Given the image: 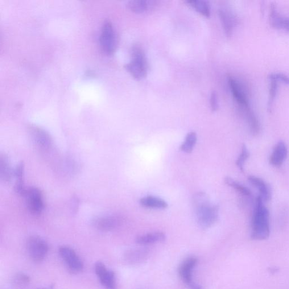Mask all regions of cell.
<instances>
[{
    "instance_id": "obj_9",
    "label": "cell",
    "mask_w": 289,
    "mask_h": 289,
    "mask_svg": "<svg viewBox=\"0 0 289 289\" xmlns=\"http://www.w3.org/2000/svg\"><path fill=\"white\" fill-rule=\"evenodd\" d=\"M28 209L34 214H39L44 209V202L42 192L36 188L27 189L25 195Z\"/></svg>"
},
{
    "instance_id": "obj_12",
    "label": "cell",
    "mask_w": 289,
    "mask_h": 289,
    "mask_svg": "<svg viewBox=\"0 0 289 289\" xmlns=\"http://www.w3.org/2000/svg\"><path fill=\"white\" fill-rule=\"evenodd\" d=\"M158 2L153 0H132L127 2L129 9L135 13H145L154 10Z\"/></svg>"
},
{
    "instance_id": "obj_32",
    "label": "cell",
    "mask_w": 289,
    "mask_h": 289,
    "mask_svg": "<svg viewBox=\"0 0 289 289\" xmlns=\"http://www.w3.org/2000/svg\"><path fill=\"white\" fill-rule=\"evenodd\" d=\"M191 287L192 289H202V288L199 285L195 284V283Z\"/></svg>"
},
{
    "instance_id": "obj_31",
    "label": "cell",
    "mask_w": 289,
    "mask_h": 289,
    "mask_svg": "<svg viewBox=\"0 0 289 289\" xmlns=\"http://www.w3.org/2000/svg\"><path fill=\"white\" fill-rule=\"evenodd\" d=\"M35 289H56V287L55 286H50L46 287L36 288Z\"/></svg>"
},
{
    "instance_id": "obj_3",
    "label": "cell",
    "mask_w": 289,
    "mask_h": 289,
    "mask_svg": "<svg viewBox=\"0 0 289 289\" xmlns=\"http://www.w3.org/2000/svg\"><path fill=\"white\" fill-rule=\"evenodd\" d=\"M125 68L136 79L141 80L146 76L147 63L142 48L134 47L132 49L131 61L125 66Z\"/></svg>"
},
{
    "instance_id": "obj_19",
    "label": "cell",
    "mask_w": 289,
    "mask_h": 289,
    "mask_svg": "<svg viewBox=\"0 0 289 289\" xmlns=\"http://www.w3.org/2000/svg\"><path fill=\"white\" fill-rule=\"evenodd\" d=\"M140 204L143 207L152 209H164L168 207L166 201L161 198L152 196H148L142 198Z\"/></svg>"
},
{
    "instance_id": "obj_1",
    "label": "cell",
    "mask_w": 289,
    "mask_h": 289,
    "mask_svg": "<svg viewBox=\"0 0 289 289\" xmlns=\"http://www.w3.org/2000/svg\"><path fill=\"white\" fill-rule=\"evenodd\" d=\"M193 205L198 218V224L203 228H209L213 225L218 218V207L211 204L205 193L196 194L193 197Z\"/></svg>"
},
{
    "instance_id": "obj_5",
    "label": "cell",
    "mask_w": 289,
    "mask_h": 289,
    "mask_svg": "<svg viewBox=\"0 0 289 289\" xmlns=\"http://www.w3.org/2000/svg\"><path fill=\"white\" fill-rule=\"evenodd\" d=\"M102 50L107 55H112L117 47V37L115 29L109 20L103 24L100 39Z\"/></svg>"
},
{
    "instance_id": "obj_7",
    "label": "cell",
    "mask_w": 289,
    "mask_h": 289,
    "mask_svg": "<svg viewBox=\"0 0 289 289\" xmlns=\"http://www.w3.org/2000/svg\"><path fill=\"white\" fill-rule=\"evenodd\" d=\"M228 83L230 91L235 100L240 106L243 114L249 112L252 109L249 104L248 97L242 85L232 76L228 77Z\"/></svg>"
},
{
    "instance_id": "obj_26",
    "label": "cell",
    "mask_w": 289,
    "mask_h": 289,
    "mask_svg": "<svg viewBox=\"0 0 289 289\" xmlns=\"http://www.w3.org/2000/svg\"><path fill=\"white\" fill-rule=\"evenodd\" d=\"M30 278L24 273H18L14 275L13 282L15 286L22 287L26 286L30 282Z\"/></svg>"
},
{
    "instance_id": "obj_13",
    "label": "cell",
    "mask_w": 289,
    "mask_h": 289,
    "mask_svg": "<svg viewBox=\"0 0 289 289\" xmlns=\"http://www.w3.org/2000/svg\"><path fill=\"white\" fill-rule=\"evenodd\" d=\"M150 252L146 249H135L128 250L124 255V261L130 265H135L146 261Z\"/></svg>"
},
{
    "instance_id": "obj_15",
    "label": "cell",
    "mask_w": 289,
    "mask_h": 289,
    "mask_svg": "<svg viewBox=\"0 0 289 289\" xmlns=\"http://www.w3.org/2000/svg\"><path fill=\"white\" fill-rule=\"evenodd\" d=\"M29 130L33 139L40 146L48 147L51 145L52 139L46 131L33 125L29 127Z\"/></svg>"
},
{
    "instance_id": "obj_2",
    "label": "cell",
    "mask_w": 289,
    "mask_h": 289,
    "mask_svg": "<svg viewBox=\"0 0 289 289\" xmlns=\"http://www.w3.org/2000/svg\"><path fill=\"white\" fill-rule=\"evenodd\" d=\"M270 234V213L259 196L256 200L255 208L252 219L251 238L254 240H264Z\"/></svg>"
},
{
    "instance_id": "obj_10",
    "label": "cell",
    "mask_w": 289,
    "mask_h": 289,
    "mask_svg": "<svg viewBox=\"0 0 289 289\" xmlns=\"http://www.w3.org/2000/svg\"><path fill=\"white\" fill-rule=\"evenodd\" d=\"M198 263L196 257H189L180 264L179 268V274L181 280L187 286L191 287L193 282V272Z\"/></svg>"
},
{
    "instance_id": "obj_6",
    "label": "cell",
    "mask_w": 289,
    "mask_h": 289,
    "mask_svg": "<svg viewBox=\"0 0 289 289\" xmlns=\"http://www.w3.org/2000/svg\"><path fill=\"white\" fill-rule=\"evenodd\" d=\"M59 254L70 271L78 273L83 270V262L71 247L65 246L60 247Z\"/></svg>"
},
{
    "instance_id": "obj_23",
    "label": "cell",
    "mask_w": 289,
    "mask_h": 289,
    "mask_svg": "<svg viewBox=\"0 0 289 289\" xmlns=\"http://www.w3.org/2000/svg\"><path fill=\"white\" fill-rule=\"evenodd\" d=\"M197 141V136L195 132H191L186 136L184 143L181 144L180 149L187 153H190L193 150Z\"/></svg>"
},
{
    "instance_id": "obj_24",
    "label": "cell",
    "mask_w": 289,
    "mask_h": 289,
    "mask_svg": "<svg viewBox=\"0 0 289 289\" xmlns=\"http://www.w3.org/2000/svg\"><path fill=\"white\" fill-rule=\"evenodd\" d=\"M224 181L226 185H228L229 187L236 189L237 191L242 194V195L250 196L251 195V192L250 191V189L247 188L245 186L237 182L236 181L230 178V177H225Z\"/></svg>"
},
{
    "instance_id": "obj_18",
    "label": "cell",
    "mask_w": 289,
    "mask_h": 289,
    "mask_svg": "<svg viewBox=\"0 0 289 289\" xmlns=\"http://www.w3.org/2000/svg\"><path fill=\"white\" fill-rule=\"evenodd\" d=\"M219 15L226 35L230 36L232 34L235 22H236L233 15L229 11L223 9L219 10Z\"/></svg>"
},
{
    "instance_id": "obj_21",
    "label": "cell",
    "mask_w": 289,
    "mask_h": 289,
    "mask_svg": "<svg viewBox=\"0 0 289 289\" xmlns=\"http://www.w3.org/2000/svg\"><path fill=\"white\" fill-rule=\"evenodd\" d=\"M186 2L197 11L198 13L206 16V17H209L210 8L208 1H204V0H189Z\"/></svg>"
},
{
    "instance_id": "obj_27",
    "label": "cell",
    "mask_w": 289,
    "mask_h": 289,
    "mask_svg": "<svg viewBox=\"0 0 289 289\" xmlns=\"http://www.w3.org/2000/svg\"><path fill=\"white\" fill-rule=\"evenodd\" d=\"M250 156V152L247 149V148L244 144H243L241 153L240 155L239 156L237 160L236 164L238 167L240 169V170L243 171V166H244L245 162L246 160L249 158Z\"/></svg>"
},
{
    "instance_id": "obj_17",
    "label": "cell",
    "mask_w": 289,
    "mask_h": 289,
    "mask_svg": "<svg viewBox=\"0 0 289 289\" xmlns=\"http://www.w3.org/2000/svg\"><path fill=\"white\" fill-rule=\"evenodd\" d=\"M249 182L256 188H258L262 199L264 201H269L271 199V191L269 185L265 181L255 176H250L248 177Z\"/></svg>"
},
{
    "instance_id": "obj_25",
    "label": "cell",
    "mask_w": 289,
    "mask_h": 289,
    "mask_svg": "<svg viewBox=\"0 0 289 289\" xmlns=\"http://www.w3.org/2000/svg\"><path fill=\"white\" fill-rule=\"evenodd\" d=\"M270 82L269 98H268V108L269 110L272 109L274 102L278 92V81L275 79H269Z\"/></svg>"
},
{
    "instance_id": "obj_30",
    "label": "cell",
    "mask_w": 289,
    "mask_h": 289,
    "mask_svg": "<svg viewBox=\"0 0 289 289\" xmlns=\"http://www.w3.org/2000/svg\"><path fill=\"white\" fill-rule=\"evenodd\" d=\"M280 29L289 31V18L283 17Z\"/></svg>"
},
{
    "instance_id": "obj_11",
    "label": "cell",
    "mask_w": 289,
    "mask_h": 289,
    "mask_svg": "<svg viewBox=\"0 0 289 289\" xmlns=\"http://www.w3.org/2000/svg\"><path fill=\"white\" fill-rule=\"evenodd\" d=\"M121 218L117 216H105L96 218L93 225L98 230L109 232L121 224Z\"/></svg>"
},
{
    "instance_id": "obj_8",
    "label": "cell",
    "mask_w": 289,
    "mask_h": 289,
    "mask_svg": "<svg viewBox=\"0 0 289 289\" xmlns=\"http://www.w3.org/2000/svg\"><path fill=\"white\" fill-rule=\"evenodd\" d=\"M94 271L102 286L106 289H117L116 276L113 271L107 269L104 263L97 262L95 264Z\"/></svg>"
},
{
    "instance_id": "obj_20",
    "label": "cell",
    "mask_w": 289,
    "mask_h": 289,
    "mask_svg": "<svg viewBox=\"0 0 289 289\" xmlns=\"http://www.w3.org/2000/svg\"><path fill=\"white\" fill-rule=\"evenodd\" d=\"M0 172L1 178L5 182H9L11 179L12 173L7 156L1 154L0 156Z\"/></svg>"
},
{
    "instance_id": "obj_4",
    "label": "cell",
    "mask_w": 289,
    "mask_h": 289,
    "mask_svg": "<svg viewBox=\"0 0 289 289\" xmlns=\"http://www.w3.org/2000/svg\"><path fill=\"white\" fill-rule=\"evenodd\" d=\"M26 245L29 257L32 261L40 263L47 257L49 247L43 238L37 236H31L28 238Z\"/></svg>"
},
{
    "instance_id": "obj_14",
    "label": "cell",
    "mask_w": 289,
    "mask_h": 289,
    "mask_svg": "<svg viewBox=\"0 0 289 289\" xmlns=\"http://www.w3.org/2000/svg\"><path fill=\"white\" fill-rule=\"evenodd\" d=\"M288 155V148L286 143L279 142L276 144L270 159V163L276 167H279L286 159Z\"/></svg>"
},
{
    "instance_id": "obj_28",
    "label": "cell",
    "mask_w": 289,
    "mask_h": 289,
    "mask_svg": "<svg viewBox=\"0 0 289 289\" xmlns=\"http://www.w3.org/2000/svg\"><path fill=\"white\" fill-rule=\"evenodd\" d=\"M269 79H275L278 82L280 81L289 85V76L283 73H271Z\"/></svg>"
},
{
    "instance_id": "obj_22",
    "label": "cell",
    "mask_w": 289,
    "mask_h": 289,
    "mask_svg": "<svg viewBox=\"0 0 289 289\" xmlns=\"http://www.w3.org/2000/svg\"><path fill=\"white\" fill-rule=\"evenodd\" d=\"M24 172V165L20 163L16 167L15 171V175L16 179V182L15 186V191L19 195L24 196L25 195L27 189L24 187L23 182Z\"/></svg>"
},
{
    "instance_id": "obj_29",
    "label": "cell",
    "mask_w": 289,
    "mask_h": 289,
    "mask_svg": "<svg viewBox=\"0 0 289 289\" xmlns=\"http://www.w3.org/2000/svg\"><path fill=\"white\" fill-rule=\"evenodd\" d=\"M210 105L212 109L214 111H217L218 108V98L216 92H213L211 94Z\"/></svg>"
},
{
    "instance_id": "obj_16",
    "label": "cell",
    "mask_w": 289,
    "mask_h": 289,
    "mask_svg": "<svg viewBox=\"0 0 289 289\" xmlns=\"http://www.w3.org/2000/svg\"><path fill=\"white\" fill-rule=\"evenodd\" d=\"M166 238V234L164 233L156 232L139 236L136 238V242L140 245L146 246L163 242Z\"/></svg>"
}]
</instances>
